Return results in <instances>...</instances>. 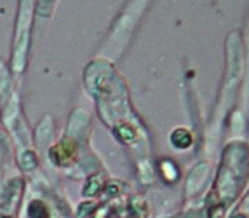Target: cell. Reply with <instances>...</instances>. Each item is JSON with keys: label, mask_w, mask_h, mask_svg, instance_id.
Here are the masks:
<instances>
[{"label": "cell", "mask_w": 249, "mask_h": 218, "mask_svg": "<svg viewBox=\"0 0 249 218\" xmlns=\"http://www.w3.org/2000/svg\"><path fill=\"white\" fill-rule=\"evenodd\" d=\"M30 217L32 218H49L47 213V208L44 206V202L40 201H34L30 204Z\"/></svg>", "instance_id": "6da1fadb"}, {"label": "cell", "mask_w": 249, "mask_h": 218, "mask_svg": "<svg viewBox=\"0 0 249 218\" xmlns=\"http://www.w3.org/2000/svg\"><path fill=\"white\" fill-rule=\"evenodd\" d=\"M101 189V182L100 178H91V180L88 182V185H86V189H84V194L86 196H94V194H98Z\"/></svg>", "instance_id": "7a4b0ae2"}, {"label": "cell", "mask_w": 249, "mask_h": 218, "mask_svg": "<svg viewBox=\"0 0 249 218\" xmlns=\"http://www.w3.org/2000/svg\"><path fill=\"white\" fill-rule=\"evenodd\" d=\"M92 208H94V206L91 204V202H88V204H82L80 206V210H79V215H77V217L79 218H84V217H88L89 213H91L92 211Z\"/></svg>", "instance_id": "3957f363"}, {"label": "cell", "mask_w": 249, "mask_h": 218, "mask_svg": "<svg viewBox=\"0 0 249 218\" xmlns=\"http://www.w3.org/2000/svg\"><path fill=\"white\" fill-rule=\"evenodd\" d=\"M0 218H4V217H0Z\"/></svg>", "instance_id": "277c9868"}]
</instances>
